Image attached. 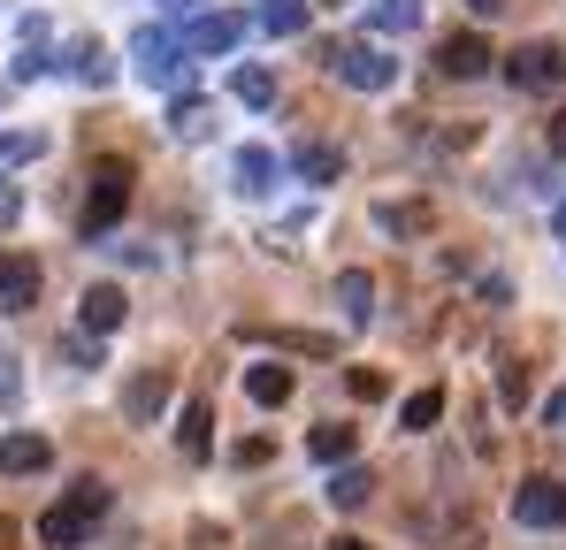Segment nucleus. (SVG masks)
<instances>
[{"label":"nucleus","instance_id":"nucleus-1","mask_svg":"<svg viewBox=\"0 0 566 550\" xmlns=\"http://www.w3.org/2000/svg\"><path fill=\"white\" fill-rule=\"evenodd\" d=\"M107 505H115V497H107V482H99V474L70 482V497L39 512V543H46V550H77V543H93V528L107 520Z\"/></svg>","mask_w":566,"mask_h":550},{"label":"nucleus","instance_id":"nucleus-2","mask_svg":"<svg viewBox=\"0 0 566 550\" xmlns=\"http://www.w3.org/2000/svg\"><path fill=\"white\" fill-rule=\"evenodd\" d=\"M322 62H329L337 85H353V92H390V77H398V62L382 46H368V39H337V46H322Z\"/></svg>","mask_w":566,"mask_h":550},{"label":"nucleus","instance_id":"nucleus-3","mask_svg":"<svg viewBox=\"0 0 566 550\" xmlns=\"http://www.w3.org/2000/svg\"><path fill=\"white\" fill-rule=\"evenodd\" d=\"M123 207H130V161H99V169H93V191H85V214H77V230H85V237H107V230L123 222Z\"/></svg>","mask_w":566,"mask_h":550},{"label":"nucleus","instance_id":"nucleus-4","mask_svg":"<svg viewBox=\"0 0 566 550\" xmlns=\"http://www.w3.org/2000/svg\"><path fill=\"white\" fill-rule=\"evenodd\" d=\"M130 62H138V77H154V85H191V62L177 54V39H169L161 23H146V31L130 39Z\"/></svg>","mask_w":566,"mask_h":550},{"label":"nucleus","instance_id":"nucleus-5","mask_svg":"<svg viewBox=\"0 0 566 550\" xmlns=\"http://www.w3.org/2000/svg\"><path fill=\"white\" fill-rule=\"evenodd\" d=\"M513 520H521V528H566V482L528 474V482L513 489Z\"/></svg>","mask_w":566,"mask_h":550},{"label":"nucleus","instance_id":"nucleus-6","mask_svg":"<svg viewBox=\"0 0 566 550\" xmlns=\"http://www.w3.org/2000/svg\"><path fill=\"white\" fill-rule=\"evenodd\" d=\"M169 398H177V374H169V367H138L130 390H123V421H161Z\"/></svg>","mask_w":566,"mask_h":550},{"label":"nucleus","instance_id":"nucleus-7","mask_svg":"<svg viewBox=\"0 0 566 550\" xmlns=\"http://www.w3.org/2000/svg\"><path fill=\"white\" fill-rule=\"evenodd\" d=\"M238 39H245V15H199V23H185V31H177V54H230V46H238Z\"/></svg>","mask_w":566,"mask_h":550},{"label":"nucleus","instance_id":"nucleus-8","mask_svg":"<svg viewBox=\"0 0 566 550\" xmlns=\"http://www.w3.org/2000/svg\"><path fill=\"white\" fill-rule=\"evenodd\" d=\"M39 261L31 253H0V314H31L39 306Z\"/></svg>","mask_w":566,"mask_h":550},{"label":"nucleus","instance_id":"nucleus-9","mask_svg":"<svg viewBox=\"0 0 566 550\" xmlns=\"http://www.w3.org/2000/svg\"><path fill=\"white\" fill-rule=\"evenodd\" d=\"M437 70H444V77H482V70H490V39H482V31H452V39L437 46Z\"/></svg>","mask_w":566,"mask_h":550},{"label":"nucleus","instance_id":"nucleus-10","mask_svg":"<svg viewBox=\"0 0 566 550\" xmlns=\"http://www.w3.org/2000/svg\"><path fill=\"white\" fill-rule=\"evenodd\" d=\"M123 314H130V298H123V283H93V290H85V306H77V321H85V337H107V329H123Z\"/></svg>","mask_w":566,"mask_h":550},{"label":"nucleus","instance_id":"nucleus-11","mask_svg":"<svg viewBox=\"0 0 566 550\" xmlns=\"http://www.w3.org/2000/svg\"><path fill=\"white\" fill-rule=\"evenodd\" d=\"M46 466H54V444L46 436H31V429L0 436V474H46Z\"/></svg>","mask_w":566,"mask_h":550},{"label":"nucleus","instance_id":"nucleus-12","mask_svg":"<svg viewBox=\"0 0 566 550\" xmlns=\"http://www.w3.org/2000/svg\"><path fill=\"white\" fill-rule=\"evenodd\" d=\"M505 77L521 92H552L559 85V62H552V46H521V54H505Z\"/></svg>","mask_w":566,"mask_h":550},{"label":"nucleus","instance_id":"nucleus-13","mask_svg":"<svg viewBox=\"0 0 566 550\" xmlns=\"http://www.w3.org/2000/svg\"><path fill=\"white\" fill-rule=\"evenodd\" d=\"M230 177H238L245 199H269V191H276V154H269V146H245V154L230 161Z\"/></svg>","mask_w":566,"mask_h":550},{"label":"nucleus","instance_id":"nucleus-14","mask_svg":"<svg viewBox=\"0 0 566 550\" xmlns=\"http://www.w3.org/2000/svg\"><path fill=\"white\" fill-rule=\"evenodd\" d=\"M353 452H360V429H345V421H322L306 436V458H322V466H353Z\"/></svg>","mask_w":566,"mask_h":550},{"label":"nucleus","instance_id":"nucleus-15","mask_svg":"<svg viewBox=\"0 0 566 550\" xmlns=\"http://www.w3.org/2000/svg\"><path fill=\"white\" fill-rule=\"evenodd\" d=\"M177 444H185V458L214 452V413H207V398H191L185 413H177Z\"/></svg>","mask_w":566,"mask_h":550},{"label":"nucleus","instance_id":"nucleus-16","mask_svg":"<svg viewBox=\"0 0 566 550\" xmlns=\"http://www.w3.org/2000/svg\"><path fill=\"white\" fill-rule=\"evenodd\" d=\"M291 169H298V183H337V177H345V154H337V146H306V138H298Z\"/></svg>","mask_w":566,"mask_h":550},{"label":"nucleus","instance_id":"nucleus-17","mask_svg":"<svg viewBox=\"0 0 566 550\" xmlns=\"http://www.w3.org/2000/svg\"><path fill=\"white\" fill-rule=\"evenodd\" d=\"M437 421H444V390H437V382H429V390H413V398L398 405V429H406V436H429Z\"/></svg>","mask_w":566,"mask_h":550},{"label":"nucleus","instance_id":"nucleus-18","mask_svg":"<svg viewBox=\"0 0 566 550\" xmlns=\"http://www.w3.org/2000/svg\"><path fill=\"white\" fill-rule=\"evenodd\" d=\"M337 306H345V321H368V314H376V275L345 268L337 275Z\"/></svg>","mask_w":566,"mask_h":550},{"label":"nucleus","instance_id":"nucleus-19","mask_svg":"<svg viewBox=\"0 0 566 550\" xmlns=\"http://www.w3.org/2000/svg\"><path fill=\"white\" fill-rule=\"evenodd\" d=\"M70 77H77V85H107V77H115V62H107L99 39H70Z\"/></svg>","mask_w":566,"mask_h":550},{"label":"nucleus","instance_id":"nucleus-20","mask_svg":"<svg viewBox=\"0 0 566 550\" xmlns=\"http://www.w3.org/2000/svg\"><path fill=\"white\" fill-rule=\"evenodd\" d=\"M230 99H238V107H269V99H276V77H269L261 62H238V70H230Z\"/></svg>","mask_w":566,"mask_h":550},{"label":"nucleus","instance_id":"nucleus-21","mask_svg":"<svg viewBox=\"0 0 566 550\" xmlns=\"http://www.w3.org/2000/svg\"><path fill=\"white\" fill-rule=\"evenodd\" d=\"M368 497H376V474H368V466H337V482H329V505H337V512H360Z\"/></svg>","mask_w":566,"mask_h":550},{"label":"nucleus","instance_id":"nucleus-22","mask_svg":"<svg viewBox=\"0 0 566 550\" xmlns=\"http://www.w3.org/2000/svg\"><path fill=\"white\" fill-rule=\"evenodd\" d=\"M245 398H253V405H283V398H291V367H276V360L245 367Z\"/></svg>","mask_w":566,"mask_h":550},{"label":"nucleus","instance_id":"nucleus-23","mask_svg":"<svg viewBox=\"0 0 566 550\" xmlns=\"http://www.w3.org/2000/svg\"><path fill=\"white\" fill-rule=\"evenodd\" d=\"M253 23H261L269 39H298V31H306V0H269Z\"/></svg>","mask_w":566,"mask_h":550},{"label":"nucleus","instance_id":"nucleus-24","mask_svg":"<svg viewBox=\"0 0 566 550\" xmlns=\"http://www.w3.org/2000/svg\"><path fill=\"white\" fill-rule=\"evenodd\" d=\"M376 31H421V0H376Z\"/></svg>","mask_w":566,"mask_h":550},{"label":"nucleus","instance_id":"nucleus-25","mask_svg":"<svg viewBox=\"0 0 566 550\" xmlns=\"http://www.w3.org/2000/svg\"><path fill=\"white\" fill-rule=\"evenodd\" d=\"M169 138H207V99H177V107H169Z\"/></svg>","mask_w":566,"mask_h":550},{"label":"nucleus","instance_id":"nucleus-26","mask_svg":"<svg viewBox=\"0 0 566 550\" xmlns=\"http://www.w3.org/2000/svg\"><path fill=\"white\" fill-rule=\"evenodd\" d=\"M382 230H398V237H421L429 230V207H376Z\"/></svg>","mask_w":566,"mask_h":550},{"label":"nucleus","instance_id":"nucleus-27","mask_svg":"<svg viewBox=\"0 0 566 550\" xmlns=\"http://www.w3.org/2000/svg\"><path fill=\"white\" fill-rule=\"evenodd\" d=\"M62 360H70V367H99V337L70 329V337H62Z\"/></svg>","mask_w":566,"mask_h":550},{"label":"nucleus","instance_id":"nucleus-28","mask_svg":"<svg viewBox=\"0 0 566 550\" xmlns=\"http://www.w3.org/2000/svg\"><path fill=\"white\" fill-rule=\"evenodd\" d=\"M345 390H353V398H368V405H376V398H390V382H382L376 367H353V374H345Z\"/></svg>","mask_w":566,"mask_h":550},{"label":"nucleus","instance_id":"nucleus-29","mask_svg":"<svg viewBox=\"0 0 566 550\" xmlns=\"http://www.w3.org/2000/svg\"><path fill=\"white\" fill-rule=\"evenodd\" d=\"M8 77H15V85H31V77H46V54H39V46H23V54H15V70H8Z\"/></svg>","mask_w":566,"mask_h":550},{"label":"nucleus","instance_id":"nucleus-30","mask_svg":"<svg viewBox=\"0 0 566 550\" xmlns=\"http://www.w3.org/2000/svg\"><path fill=\"white\" fill-rule=\"evenodd\" d=\"M46 138H0V169H15V161H31Z\"/></svg>","mask_w":566,"mask_h":550},{"label":"nucleus","instance_id":"nucleus-31","mask_svg":"<svg viewBox=\"0 0 566 550\" xmlns=\"http://www.w3.org/2000/svg\"><path fill=\"white\" fill-rule=\"evenodd\" d=\"M15 390H23V360H15V352H0V405H8Z\"/></svg>","mask_w":566,"mask_h":550},{"label":"nucleus","instance_id":"nucleus-32","mask_svg":"<svg viewBox=\"0 0 566 550\" xmlns=\"http://www.w3.org/2000/svg\"><path fill=\"white\" fill-rule=\"evenodd\" d=\"M497 390H505V405H521V398H528V374H521V367H497Z\"/></svg>","mask_w":566,"mask_h":550},{"label":"nucleus","instance_id":"nucleus-33","mask_svg":"<svg viewBox=\"0 0 566 550\" xmlns=\"http://www.w3.org/2000/svg\"><path fill=\"white\" fill-rule=\"evenodd\" d=\"M544 421H552V429H566V382L552 390V398H544Z\"/></svg>","mask_w":566,"mask_h":550},{"label":"nucleus","instance_id":"nucleus-34","mask_svg":"<svg viewBox=\"0 0 566 550\" xmlns=\"http://www.w3.org/2000/svg\"><path fill=\"white\" fill-rule=\"evenodd\" d=\"M15 214H23V199H15V183H0V230H8Z\"/></svg>","mask_w":566,"mask_h":550},{"label":"nucleus","instance_id":"nucleus-35","mask_svg":"<svg viewBox=\"0 0 566 550\" xmlns=\"http://www.w3.org/2000/svg\"><path fill=\"white\" fill-rule=\"evenodd\" d=\"M544 138H552V154H566V107L552 115V130H544Z\"/></svg>","mask_w":566,"mask_h":550},{"label":"nucleus","instance_id":"nucleus-36","mask_svg":"<svg viewBox=\"0 0 566 550\" xmlns=\"http://www.w3.org/2000/svg\"><path fill=\"white\" fill-rule=\"evenodd\" d=\"M468 8H474V15H497V8H505V0H468Z\"/></svg>","mask_w":566,"mask_h":550},{"label":"nucleus","instance_id":"nucleus-37","mask_svg":"<svg viewBox=\"0 0 566 550\" xmlns=\"http://www.w3.org/2000/svg\"><path fill=\"white\" fill-rule=\"evenodd\" d=\"M329 550H368V543H360V536H337V543H329Z\"/></svg>","mask_w":566,"mask_h":550},{"label":"nucleus","instance_id":"nucleus-38","mask_svg":"<svg viewBox=\"0 0 566 550\" xmlns=\"http://www.w3.org/2000/svg\"><path fill=\"white\" fill-rule=\"evenodd\" d=\"M552 62H559V85H566V46H552Z\"/></svg>","mask_w":566,"mask_h":550},{"label":"nucleus","instance_id":"nucleus-39","mask_svg":"<svg viewBox=\"0 0 566 550\" xmlns=\"http://www.w3.org/2000/svg\"><path fill=\"white\" fill-rule=\"evenodd\" d=\"M185 8H199V0H169V15H185Z\"/></svg>","mask_w":566,"mask_h":550},{"label":"nucleus","instance_id":"nucleus-40","mask_svg":"<svg viewBox=\"0 0 566 550\" xmlns=\"http://www.w3.org/2000/svg\"><path fill=\"white\" fill-rule=\"evenodd\" d=\"M559 237H566V207H559Z\"/></svg>","mask_w":566,"mask_h":550},{"label":"nucleus","instance_id":"nucleus-41","mask_svg":"<svg viewBox=\"0 0 566 550\" xmlns=\"http://www.w3.org/2000/svg\"><path fill=\"white\" fill-rule=\"evenodd\" d=\"M0 550H8V528H0Z\"/></svg>","mask_w":566,"mask_h":550}]
</instances>
